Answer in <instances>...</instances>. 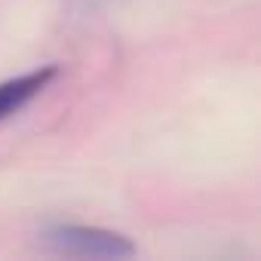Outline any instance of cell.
<instances>
[{
    "instance_id": "7a4b0ae2",
    "label": "cell",
    "mask_w": 261,
    "mask_h": 261,
    "mask_svg": "<svg viewBox=\"0 0 261 261\" xmlns=\"http://www.w3.org/2000/svg\"><path fill=\"white\" fill-rule=\"evenodd\" d=\"M56 74H59L56 65H43L37 71H28L22 77H10L0 83V123L10 120L13 114H19L31 98H37L56 80Z\"/></svg>"
},
{
    "instance_id": "6da1fadb",
    "label": "cell",
    "mask_w": 261,
    "mask_h": 261,
    "mask_svg": "<svg viewBox=\"0 0 261 261\" xmlns=\"http://www.w3.org/2000/svg\"><path fill=\"white\" fill-rule=\"evenodd\" d=\"M43 243L56 252L77 255V258H133L136 246L129 237L105 227L86 224H56L43 230Z\"/></svg>"
}]
</instances>
